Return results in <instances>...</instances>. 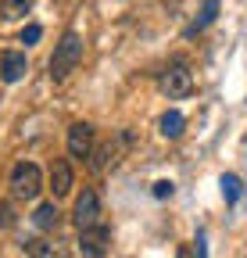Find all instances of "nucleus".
Wrapping results in <instances>:
<instances>
[{"instance_id":"f257e3e1","label":"nucleus","mask_w":247,"mask_h":258,"mask_svg":"<svg viewBox=\"0 0 247 258\" xmlns=\"http://www.w3.org/2000/svg\"><path fill=\"white\" fill-rule=\"evenodd\" d=\"M79 61H83V40H79V32H65V36L57 40V47H54V57H50V79L54 83L68 79V72H75Z\"/></svg>"},{"instance_id":"f03ea898","label":"nucleus","mask_w":247,"mask_h":258,"mask_svg":"<svg viewBox=\"0 0 247 258\" xmlns=\"http://www.w3.org/2000/svg\"><path fill=\"white\" fill-rule=\"evenodd\" d=\"M43 190V172L40 165H33V161H18V165L11 169V194L18 201H36Z\"/></svg>"},{"instance_id":"7ed1b4c3","label":"nucleus","mask_w":247,"mask_h":258,"mask_svg":"<svg viewBox=\"0 0 247 258\" xmlns=\"http://www.w3.org/2000/svg\"><path fill=\"white\" fill-rule=\"evenodd\" d=\"M158 86H161V93L172 97V101H179V97H190V93H194V72H190V64H187V61H172L169 69L161 72Z\"/></svg>"},{"instance_id":"20e7f679","label":"nucleus","mask_w":247,"mask_h":258,"mask_svg":"<svg viewBox=\"0 0 247 258\" xmlns=\"http://www.w3.org/2000/svg\"><path fill=\"white\" fill-rule=\"evenodd\" d=\"M101 198H97V190H83L79 198H75V208H72V219L79 230H90V226H101Z\"/></svg>"},{"instance_id":"39448f33","label":"nucleus","mask_w":247,"mask_h":258,"mask_svg":"<svg viewBox=\"0 0 247 258\" xmlns=\"http://www.w3.org/2000/svg\"><path fill=\"white\" fill-rule=\"evenodd\" d=\"M108 240H111V230H108L104 222H101V226H90V230H79V247H83V258H104Z\"/></svg>"},{"instance_id":"423d86ee","label":"nucleus","mask_w":247,"mask_h":258,"mask_svg":"<svg viewBox=\"0 0 247 258\" xmlns=\"http://www.w3.org/2000/svg\"><path fill=\"white\" fill-rule=\"evenodd\" d=\"M90 151H94V125H90V122H75L68 129V154L72 158H90Z\"/></svg>"},{"instance_id":"0eeeda50","label":"nucleus","mask_w":247,"mask_h":258,"mask_svg":"<svg viewBox=\"0 0 247 258\" xmlns=\"http://www.w3.org/2000/svg\"><path fill=\"white\" fill-rule=\"evenodd\" d=\"M29 72V57L22 50H4L0 54V79L4 83H18Z\"/></svg>"},{"instance_id":"6e6552de","label":"nucleus","mask_w":247,"mask_h":258,"mask_svg":"<svg viewBox=\"0 0 247 258\" xmlns=\"http://www.w3.org/2000/svg\"><path fill=\"white\" fill-rule=\"evenodd\" d=\"M25 258H68V247L57 237H40L25 244Z\"/></svg>"},{"instance_id":"1a4fd4ad","label":"nucleus","mask_w":247,"mask_h":258,"mask_svg":"<svg viewBox=\"0 0 247 258\" xmlns=\"http://www.w3.org/2000/svg\"><path fill=\"white\" fill-rule=\"evenodd\" d=\"M50 190H54V198L72 194V165L68 161H54L50 165Z\"/></svg>"},{"instance_id":"9d476101","label":"nucleus","mask_w":247,"mask_h":258,"mask_svg":"<svg viewBox=\"0 0 247 258\" xmlns=\"http://www.w3.org/2000/svg\"><path fill=\"white\" fill-rule=\"evenodd\" d=\"M33 222H36V230H57V226H61V208L54 205V201H43L36 212H33Z\"/></svg>"},{"instance_id":"9b49d317","label":"nucleus","mask_w":247,"mask_h":258,"mask_svg":"<svg viewBox=\"0 0 247 258\" xmlns=\"http://www.w3.org/2000/svg\"><path fill=\"white\" fill-rule=\"evenodd\" d=\"M115 158H118V147H115V144H101V147H94V151H90V172L101 176Z\"/></svg>"},{"instance_id":"f8f14e48","label":"nucleus","mask_w":247,"mask_h":258,"mask_svg":"<svg viewBox=\"0 0 247 258\" xmlns=\"http://www.w3.org/2000/svg\"><path fill=\"white\" fill-rule=\"evenodd\" d=\"M183 125H187V118H183L179 111H165V115L158 118V133H161L165 140H179V137H183Z\"/></svg>"},{"instance_id":"ddd939ff","label":"nucleus","mask_w":247,"mask_h":258,"mask_svg":"<svg viewBox=\"0 0 247 258\" xmlns=\"http://www.w3.org/2000/svg\"><path fill=\"white\" fill-rule=\"evenodd\" d=\"M29 11H33V4H29V0H0V18H4V22L25 18Z\"/></svg>"},{"instance_id":"4468645a","label":"nucleus","mask_w":247,"mask_h":258,"mask_svg":"<svg viewBox=\"0 0 247 258\" xmlns=\"http://www.w3.org/2000/svg\"><path fill=\"white\" fill-rule=\"evenodd\" d=\"M219 186H222V198H226V205H236V201H240V190H243V186H240V179H236L233 172H226V176L219 179Z\"/></svg>"},{"instance_id":"2eb2a0df","label":"nucleus","mask_w":247,"mask_h":258,"mask_svg":"<svg viewBox=\"0 0 247 258\" xmlns=\"http://www.w3.org/2000/svg\"><path fill=\"white\" fill-rule=\"evenodd\" d=\"M215 15H219V0H204V8H201V18L194 22V29H190V32H197V29H208V25L215 22Z\"/></svg>"},{"instance_id":"dca6fc26","label":"nucleus","mask_w":247,"mask_h":258,"mask_svg":"<svg viewBox=\"0 0 247 258\" xmlns=\"http://www.w3.org/2000/svg\"><path fill=\"white\" fill-rule=\"evenodd\" d=\"M172 194H176V183L172 179H158V183H154V198H158V201L172 198Z\"/></svg>"},{"instance_id":"f3484780","label":"nucleus","mask_w":247,"mask_h":258,"mask_svg":"<svg viewBox=\"0 0 247 258\" xmlns=\"http://www.w3.org/2000/svg\"><path fill=\"white\" fill-rule=\"evenodd\" d=\"M15 226V208L8 201H0V230H11Z\"/></svg>"},{"instance_id":"a211bd4d","label":"nucleus","mask_w":247,"mask_h":258,"mask_svg":"<svg viewBox=\"0 0 247 258\" xmlns=\"http://www.w3.org/2000/svg\"><path fill=\"white\" fill-rule=\"evenodd\" d=\"M40 36H43V29H40V25H25V29H22V43H25V47H33Z\"/></svg>"},{"instance_id":"6ab92c4d","label":"nucleus","mask_w":247,"mask_h":258,"mask_svg":"<svg viewBox=\"0 0 247 258\" xmlns=\"http://www.w3.org/2000/svg\"><path fill=\"white\" fill-rule=\"evenodd\" d=\"M194 258H208V237H204V230H201L197 240H194Z\"/></svg>"}]
</instances>
